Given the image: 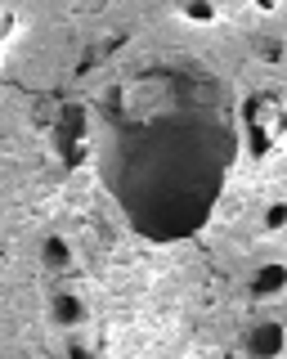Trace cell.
I'll return each instance as SVG.
<instances>
[{"label":"cell","instance_id":"cell-7","mask_svg":"<svg viewBox=\"0 0 287 359\" xmlns=\"http://www.w3.org/2000/svg\"><path fill=\"white\" fill-rule=\"evenodd\" d=\"M265 224H270V229H283L287 224V202H274V207L265 211Z\"/></svg>","mask_w":287,"mask_h":359},{"label":"cell","instance_id":"cell-3","mask_svg":"<svg viewBox=\"0 0 287 359\" xmlns=\"http://www.w3.org/2000/svg\"><path fill=\"white\" fill-rule=\"evenodd\" d=\"M283 283H287V265H279V261H274V265H260V274L251 278L256 297H274V292H279Z\"/></svg>","mask_w":287,"mask_h":359},{"label":"cell","instance_id":"cell-1","mask_svg":"<svg viewBox=\"0 0 287 359\" xmlns=\"http://www.w3.org/2000/svg\"><path fill=\"white\" fill-rule=\"evenodd\" d=\"M234 149L229 90L206 72L148 67L104 95L99 171L126 220L158 243L206 224Z\"/></svg>","mask_w":287,"mask_h":359},{"label":"cell","instance_id":"cell-8","mask_svg":"<svg viewBox=\"0 0 287 359\" xmlns=\"http://www.w3.org/2000/svg\"><path fill=\"white\" fill-rule=\"evenodd\" d=\"M68 359H90V355H85L81 346H72V351H68Z\"/></svg>","mask_w":287,"mask_h":359},{"label":"cell","instance_id":"cell-4","mask_svg":"<svg viewBox=\"0 0 287 359\" xmlns=\"http://www.w3.org/2000/svg\"><path fill=\"white\" fill-rule=\"evenodd\" d=\"M81 301L72 297V292H59L54 297V323H63V328H72V323H81Z\"/></svg>","mask_w":287,"mask_h":359},{"label":"cell","instance_id":"cell-5","mask_svg":"<svg viewBox=\"0 0 287 359\" xmlns=\"http://www.w3.org/2000/svg\"><path fill=\"white\" fill-rule=\"evenodd\" d=\"M46 265H54V269L72 265V252H68V243H63V238H46Z\"/></svg>","mask_w":287,"mask_h":359},{"label":"cell","instance_id":"cell-9","mask_svg":"<svg viewBox=\"0 0 287 359\" xmlns=\"http://www.w3.org/2000/svg\"><path fill=\"white\" fill-rule=\"evenodd\" d=\"M256 5L265 9V14H270V9H274V5H279V0H256Z\"/></svg>","mask_w":287,"mask_h":359},{"label":"cell","instance_id":"cell-6","mask_svg":"<svg viewBox=\"0 0 287 359\" xmlns=\"http://www.w3.org/2000/svg\"><path fill=\"white\" fill-rule=\"evenodd\" d=\"M184 14H189L193 22H216V9L202 5V0H184Z\"/></svg>","mask_w":287,"mask_h":359},{"label":"cell","instance_id":"cell-2","mask_svg":"<svg viewBox=\"0 0 287 359\" xmlns=\"http://www.w3.org/2000/svg\"><path fill=\"white\" fill-rule=\"evenodd\" d=\"M283 346H287V337H283L279 323H256V328L247 332V355L251 359H279Z\"/></svg>","mask_w":287,"mask_h":359}]
</instances>
